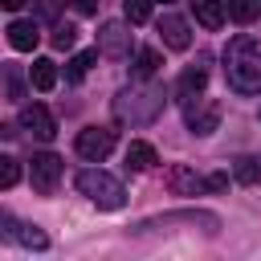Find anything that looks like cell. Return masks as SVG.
<instances>
[{
	"label": "cell",
	"instance_id": "7a4b0ae2",
	"mask_svg": "<svg viewBox=\"0 0 261 261\" xmlns=\"http://www.w3.org/2000/svg\"><path fill=\"white\" fill-rule=\"evenodd\" d=\"M163 110V90L159 86H130L114 98V114L118 122H130V126H143V122H155Z\"/></svg>",
	"mask_w": 261,
	"mask_h": 261
},
{
	"label": "cell",
	"instance_id": "d4e9b609",
	"mask_svg": "<svg viewBox=\"0 0 261 261\" xmlns=\"http://www.w3.org/2000/svg\"><path fill=\"white\" fill-rule=\"evenodd\" d=\"M204 188L208 192H220V188H228V175L224 171H212V175H204Z\"/></svg>",
	"mask_w": 261,
	"mask_h": 261
},
{
	"label": "cell",
	"instance_id": "9a60e30c",
	"mask_svg": "<svg viewBox=\"0 0 261 261\" xmlns=\"http://www.w3.org/2000/svg\"><path fill=\"white\" fill-rule=\"evenodd\" d=\"M29 82H33L41 94H45V90H53V86H57V65H53L49 57H37V61H33V69H29Z\"/></svg>",
	"mask_w": 261,
	"mask_h": 261
},
{
	"label": "cell",
	"instance_id": "8fae6325",
	"mask_svg": "<svg viewBox=\"0 0 261 261\" xmlns=\"http://www.w3.org/2000/svg\"><path fill=\"white\" fill-rule=\"evenodd\" d=\"M4 33H8V45H12L16 53H33V49H37V41H41L37 20H12Z\"/></svg>",
	"mask_w": 261,
	"mask_h": 261
},
{
	"label": "cell",
	"instance_id": "3957f363",
	"mask_svg": "<svg viewBox=\"0 0 261 261\" xmlns=\"http://www.w3.org/2000/svg\"><path fill=\"white\" fill-rule=\"evenodd\" d=\"M77 192H82L90 204H98L102 212H118V208L126 204V188H122L110 171H102V167L77 171Z\"/></svg>",
	"mask_w": 261,
	"mask_h": 261
},
{
	"label": "cell",
	"instance_id": "d6986e66",
	"mask_svg": "<svg viewBox=\"0 0 261 261\" xmlns=\"http://www.w3.org/2000/svg\"><path fill=\"white\" fill-rule=\"evenodd\" d=\"M16 241H20L24 249H37V253L49 249V237H45V228H37V224H20V228H16Z\"/></svg>",
	"mask_w": 261,
	"mask_h": 261
},
{
	"label": "cell",
	"instance_id": "44dd1931",
	"mask_svg": "<svg viewBox=\"0 0 261 261\" xmlns=\"http://www.w3.org/2000/svg\"><path fill=\"white\" fill-rule=\"evenodd\" d=\"M12 184H20V163L12 155H0V188H12Z\"/></svg>",
	"mask_w": 261,
	"mask_h": 261
},
{
	"label": "cell",
	"instance_id": "7c38bea8",
	"mask_svg": "<svg viewBox=\"0 0 261 261\" xmlns=\"http://www.w3.org/2000/svg\"><path fill=\"white\" fill-rule=\"evenodd\" d=\"M204 82H208V69H204V65H188V69L179 73L175 94H179V98H196V94H204Z\"/></svg>",
	"mask_w": 261,
	"mask_h": 261
},
{
	"label": "cell",
	"instance_id": "5b68a950",
	"mask_svg": "<svg viewBox=\"0 0 261 261\" xmlns=\"http://www.w3.org/2000/svg\"><path fill=\"white\" fill-rule=\"evenodd\" d=\"M73 151H77L82 159H90V163H102V159L114 151V130H110V126H86V130H77Z\"/></svg>",
	"mask_w": 261,
	"mask_h": 261
},
{
	"label": "cell",
	"instance_id": "ffe728a7",
	"mask_svg": "<svg viewBox=\"0 0 261 261\" xmlns=\"http://www.w3.org/2000/svg\"><path fill=\"white\" fill-rule=\"evenodd\" d=\"M224 12H228L237 24H253V16H257V0H224Z\"/></svg>",
	"mask_w": 261,
	"mask_h": 261
},
{
	"label": "cell",
	"instance_id": "ac0fdd59",
	"mask_svg": "<svg viewBox=\"0 0 261 261\" xmlns=\"http://www.w3.org/2000/svg\"><path fill=\"white\" fill-rule=\"evenodd\" d=\"M159 65H163V57H159L155 49H139V53H135V73H139V77H155Z\"/></svg>",
	"mask_w": 261,
	"mask_h": 261
},
{
	"label": "cell",
	"instance_id": "7402d4cb",
	"mask_svg": "<svg viewBox=\"0 0 261 261\" xmlns=\"http://www.w3.org/2000/svg\"><path fill=\"white\" fill-rule=\"evenodd\" d=\"M126 20L130 24H147L151 20V0H126Z\"/></svg>",
	"mask_w": 261,
	"mask_h": 261
},
{
	"label": "cell",
	"instance_id": "52a82bcc",
	"mask_svg": "<svg viewBox=\"0 0 261 261\" xmlns=\"http://www.w3.org/2000/svg\"><path fill=\"white\" fill-rule=\"evenodd\" d=\"M163 184H167L171 196H200V192H208V188H204V175H196L188 163H171V167L163 171Z\"/></svg>",
	"mask_w": 261,
	"mask_h": 261
},
{
	"label": "cell",
	"instance_id": "5bb4252c",
	"mask_svg": "<svg viewBox=\"0 0 261 261\" xmlns=\"http://www.w3.org/2000/svg\"><path fill=\"white\" fill-rule=\"evenodd\" d=\"M192 8H196V20L204 24V29H220L224 24V0H192Z\"/></svg>",
	"mask_w": 261,
	"mask_h": 261
},
{
	"label": "cell",
	"instance_id": "277c9868",
	"mask_svg": "<svg viewBox=\"0 0 261 261\" xmlns=\"http://www.w3.org/2000/svg\"><path fill=\"white\" fill-rule=\"evenodd\" d=\"M184 122H188L192 135H212V130L220 126V102H212V98H204V94L188 98V106H184Z\"/></svg>",
	"mask_w": 261,
	"mask_h": 261
},
{
	"label": "cell",
	"instance_id": "484cf974",
	"mask_svg": "<svg viewBox=\"0 0 261 261\" xmlns=\"http://www.w3.org/2000/svg\"><path fill=\"white\" fill-rule=\"evenodd\" d=\"M73 4V12H82V16H94L98 12V0H69Z\"/></svg>",
	"mask_w": 261,
	"mask_h": 261
},
{
	"label": "cell",
	"instance_id": "83f0119b",
	"mask_svg": "<svg viewBox=\"0 0 261 261\" xmlns=\"http://www.w3.org/2000/svg\"><path fill=\"white\" fill-rule=\"evenodd\" d=\"M163 4H171V0H163Z\"/></svg>",
	"mask_w": 261,
	"mask_h": 261
},
{
	"label": "cell",
	"instance_id": "e0dca14e",
	"mask_svg": "<svg viewBox=\"0 0 261 261\" xmlns=\"http://www.w3.org/2000/svg\"><path fill=\"white\" fill-rule=\"evenodd\" d=\"M98 61V49H86V53H73L69 57V65H65V77L69 82H82L86 73H90V65Z\"/></svg>",
	"mask_w": 261,
	"mask_h": 261
},
{
	"label": "cell",
	"instance_id": "9c48e42d",
	"mask_svg": "<svg viewBox=\"0 0 261 261\" xmlns=\"http://www.w3.org/2000/svg\"><path fill=\"white\" fill-rule=\"evenodd\" d=\"M20 126L29 130V135H37V139H53L57 135V122H53V114L41 106V102H33V106H20Z\"/></svg>",
	"mask_w": 261,
	"mask_h": 261
},
{
	"label": "cell",
	"instance_id": "603a6c76",
	"mask_svg": "<svg viewBox=\"0 0 261 261\" xmlns=\"http://www.w3.org/2000/svg\"><path fill=\"white\" fill-rule=\"evenodd\" d=\"M73 41H77V29L73 24H57L53 29V49H69Z\"/></svg>",
	"mask_w": 261,
	"mask_h": 261
},
{
	"label": "cell",
	"instance_id": "cb8c5ba5",
	"mask_svg": "<svg viewBox=\"0 0 261 261\" xmlns=\"http://www.w3.org/2000/svg\"><path fill=\"white\" fill-rule=\"evenodd\" d=\"M16 228H20V220L0 208V241H16Z\"/></svg>",
	"mask_w": 261,
	"mask_h": 261
},
{
	"label": "cell",
	"instance_id": "30bf717a",
	"mask_svg": "<svg viewBox=\"0 0 261 261\" xmlns=\"http://www.w3.org/2000/svg\"><path fill=\"white\" fill-rule=\"evenodd\" d=\"M159 37H163V45H167V49H179V53L192 45L188 20H184V16H175V12H163V16H159Z\"/></svg>",
	"mask_w": 261,
	"mask_h": 261
},
{
	"label": "cell",
	"instance_id": "ba28073f",
	"mask_svg": "<svg viewBox=\"0 0 261 261\" xmlns=\"http://www.w3.org/2000/svg\"><path fill=\"white\" fill-rule=\"evenodd\" d=\"M130 24V20H126ZM122 20H106L102 33H98V49L106 57H130V29Z\"/></svg>",
	"mask_w": 261,
	"mask_h": 261
},
{
	"label": "cell",
	"instance_id": "4fadbf2b",
	"mask_svg": "<svg viewBox=\"0 0 261 261\" xmlns=\"http://www.w3.org/2000/svg\"><path fill=\"white\" fill-rule=\"evenodd\" d=\"M155 163H159V155H155L151 143L135 139V143L126 147V167H130V171H147V167H155Z\"/></svg>",
	"mask_w": 261,
	"mask_h": 261
},
{
	"label": "cell",
	"instance_id": "8992f818",
	"mask_svg": "<svg viewBox=\"0 0 261 261\" xmlns=\"http://www.w3.org/2000/svg\"><path fill=\"white\" fill-rule=\"evenodd\" d=\"M29 179H33V188H37L41 196H49V192L57 188V179H61V159H57L53 151L33 155V163H29Z\"/></svg>",
	"mask_w": 261,
	"mask_h": 261
},
{
	"label": "cell",
	"instance_id": "4316f807",
	"mask_svg": "<svg viewBox=\"0 0 261 261\" xmlns=\"http://www.w3.org/2000/svg\"><path fill=\"white\" fill-rule=\"evenodd\" d=\"M29 0H0V8H8V12H16V8H24Z\"/></svg>",
	"mask_w": 261,
	"mask_h": 261
},
{
	"label": "cell",
	"instance_id": "2e32d148",
	"mask_svg": "<svg viewBox=\"0 0 261 261\" xmlns=\"http://www.w3.org/2000/svg\"><path fill=\"white\" fill-rule=\"evenodd\" d=\"M232 179H237V184H261V159L241 155V159L232 163Z\"/></svg>",
	"mask_w": 261,
	"mask_h": 261
},
{
	"label": "cell",
	"instance_id": "6da1fadb",
	"mask_svg": "<svg viewBox=\"0 0 261 261\" xmlns=\"http://www.w3.org/2000/svg\"><path fill=\"white\" fill-rule=\"evenodd\" d=\"M224 61H228L224 65V77H228V86L237 94H261V49H257V41L249 33L232 37Z\"/></svg>",
	"mask_w": 261,
	"mask_h": 261
}]
</instances>
